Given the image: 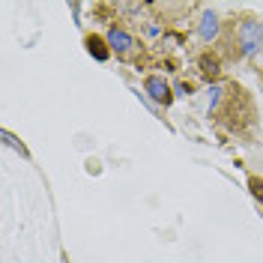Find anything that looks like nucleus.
<instances>
[{
	"label": "nucleus",
	"mask_w": 263,
	"mask_h": 263,
	"mask_svg": "<svg viewBox=\"0 0 263 263\" xmlns=\"http://www.w3.org/2000/svg\"><path fill=\"white\" fill-rule=\"evenodd\" d=\"M218 33H221V21H218V15H215L213 9H203L200 18H197V39H200V42H215Z\"/></svg>",
	"instance_id": "obj_4"
},
{
	"label": "nucleus",
	"mask_w": 263,
	"mask_h": 263,
	"mask_svg": "<svg viewBox=\"0 0 263 263\" xmlns=\"http://www.w3.org/2000/svg\"><path fill=\"white\" fill-rule=\"evenodd\" d=\"M251 192L257 195V200H263V182L260 180H251Z\"/></svg>",
	"instance_id": "obj_9"
},
{
	"label": "nucleus",
	"mask_w": 263,
	"mask_h": 263,
	"mask_svg": "<svg viewBox=\"0 0 263 263\" xmlns=\"http://www.w3.org/2000/svg\"><path fill=\"white\" fill-rule=\"evenodd\" d=\"M162 45H171V48L182 45V33H164V36H162Z\"/></svg>",
	"instance_id": "obj_7"
},
{
	"label": "nucleus",
	"mask_w": 263,
	"mask_h": 263,
	"mask_svg": "<svg viewBox=\"0 0 263 263\" xmlns=\"http://www.w3.org/2000/svg\"><path fill=\"white\" fill-rule=\"evenodd\" d=\"M144 93H147L149 102H156V105H171V99H174V87L164 81V75H147V81H144Z\"/></svg>",
	"instance_id": "obj_3"
},
{
	"label": "nucleus",
	"mask_w": 263,
	"mask_h": 263,
	"mask_svg": "<svg viewBox=\"0 0 263 263\" xmlns=\"http://www.w3.org/2000/svg\"><path fill=\"white\" fill-rule=\"evenodd\" d=\"M84 45H87V51L96 57L99 63H105L108 57H111V45H108V39H102V36H84Z\"/></svg>",
	"instance_id": "obj_5"
},
{
	"label": "nucleus",
	"mask_w": 263,
	"mask_h": 263,
	"mask_svg": "<svg viewBox=\"0 0 263 263\" xmlns=\"http://www.w3.org/2000/svg\"><path fill=\"white\" fill-rule=\"evenodd\" d=\"M108 45H111V54H117V57H129L138 42H135V36H132L123 24H111V27H108Z\"/></svg>",
	"instance_id": "obj_2"
},
{
	"label": "nucleus",
	"mask_w": 263,
	"mask_h": 263,
	"mask_svg": "<svg viewBox=\"0 0 263 263\" xmlns=\"http://www.w3.org/2000/svg\"><path fill=\"white\" fill-rule=\"evenodd\" d=\"M236 45L242 57H260L263 51V21L257 18H242L239 27H236Z\"/></svg>",
	"instance_id": "obj_1"
},
{
	"label": "nucleus",
	"mask_w": 263,
	"mask_h": 263,
	"mask_svg": "<svg viewBox=\"0 0 263 263\" xmlns=\"http://www.w3.org/2000/svg\"><path fill=\"white\" fill-rule=\"evenodd\" d=\"M174 90H177V96H189V93H192V84H174Z\"/></svg>",
	"instance_id": "obj_8"
},
{
	"label": "nucleus",
	"mask_w": 263,
	"mask_h": 263,
	"mask_svg": "<svg viewBox=\"0 0 263 263\" xmlns=\"http://www.w3.org/2000/svg\"><path fill=\"white\" fill-rule=\"evenodd\" d=\"M3 144H6V147H12V149H18V153H21L24 159H30V153H27V147H24V144L18 141V138L12 135V132H6V129H3Z\"/></svg>",
	"instance_id": "obj_6"
}]
</instances>
